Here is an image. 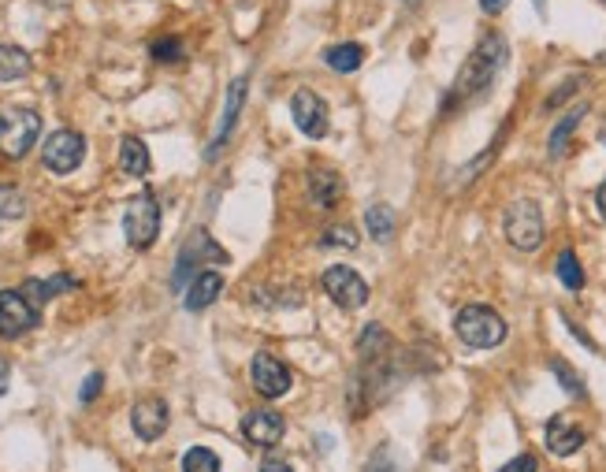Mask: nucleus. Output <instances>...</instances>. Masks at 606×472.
Returning a JSON list of instances; mask_svg holds the SVG:
<instances>
[{"label":"nucleus","mask_w":606,"mask_h":472,"mask_svg":"<svg viewBox=\"0 0 606 472\" xmlns=\"http://www.w3.org/2000/svg\"><path fill=\"white\" fill-rule=\"evenodd\" d=\"M101 383H105V380H101V372H90V376H86V383H82V394H79L82 402H93V398H97V391H101Z\"/></svg>","instance_id":"nucleus-33"},{"label":"nucleus","mask_w":606,"mask_h":472,"mask_svg":"<svg viewBox=\"0 0 606 472\" xmlns=\"http://www.w3.org/2000/svg\"><path fill=\"white\" fill-rule=\"evenodd\" d=\"M331 71H339V75H354L357 67L365 64V49L354 45V41H343V45H331L328 53H324Z\"/></svg>","instance_id":"nucleus-19"},{"label":"nucleus","mask_w":606,"mask_h":472,"mask_svg":"<svg viewBox=\"0 0 606 472\" xmlns=\"http://www.w3.org/2000/svg\"><path fill=\"white\" fill-rule=\"evenodd\" d=\"M324 290H328V298L335 305H343V309H361V305L369 302V283L357 276L354 268H346V264H335L324 272Z\"/></svg>","instance_id":"nucleus-9"},{"label":"nucleus","mask_w":606,"mask_h":472,"mask_svg":"<svg viewBox=\"0 0 606 472\" xmlns=\"http://www.w3.org/2000/svg\"><path fill=\"white\" fill-rule=\"evenodd\" d=\"M119 168L127 171V175H134V179L149 175L153 160H149V149H145L142 138H123L119 142Z\"/></svg>","instance_id":"nucleus-18"},{"label":"nucleus","mask_w":606,"mask_h":472,"mask_svg":"<svg viewBox=\"0 0 606 472\" xmlns=\"http://www.w3.org/2000/svg\"><path fill=\"white\" fill-rule=\"evenodd\" d=\"M8 380H12V368H8V361L0 357V398H4V391H8Z\"/></svg>","instance_id":"nucleus-36"},{"label":"nucleus","mask_w":606,"mask_h":472,"mask_svg":"<svg viewBox=\"0 0 606 472\" xmlns=\"http://www.w3.org/2000/svg\"><path fill=\"white\" fill-rule=\"evenodd\" d=\"M27 212V197L15 186H0V220H19Z\"/></svg>","instance_id":"nucleus-27"},{"label":"nucleus","mask_w":606,"mask_h":472,"mask_svg":"<svg viewBox=\"0 0 606 472\" xmlns=\"http://www.w3.org/2000/svg\"><path fill=\"white\" fill-rule=\"evenodd\" d=\"M283 432H287V424H283V417H279L276 409H253L242 420V435L253 446H279Z\"/></svg>","instance_id":"nucleus-14"},{"label":"nucleus","mask_w":606,"mask_h":472,"mask_svg":"<svg viewBox=\"0 0 606 472\" xmlns=\"http://www.w3.org/2000/svg\"><path fill=\"white\" fill-rule=\"evenodd\" d=\"M554 268H558V279H562V283H566L569 290H580V287H584V268H580L577 253H573V250H562V253H558V264H554Z\"/></svg>","instance_id":"nucleus-24"},{"label":"nucleus","mask_w":606,"mask_h":472,"mask_svg":"<svg viewBox=\"0 0 606 472\" xmlns=\"http://www.w3.org/2000/svg\"><path fill=\"white\" fill-rule=\"evenodd\" d=\"M454 331L473 350H495V346L506 342V320L495 309H488V305H465V309H458Z\"/></svg>","instance_id":"nucleus-2"},{"label":"nucleus","mask_w":606,"mask_h":472,"mask_svg":"<svg viewBox=\"0 0 606 472\" xmlns=\"http://www.w3.org/2000/svg\"><path fill=\"white\" fill-rule=\"evenodd\" d=\"M365 227H369V235L376 238V242H387V238L395 235V212L387 209V205H372V209L365 212Z\"/></svg>","instance_id":"nucleus-23"},{"label":"nucleus","mask_w":606,"mask_h":472,"mask_svg":"<svg viewBox=\"0 0 606 472\" xmlns=\"http://www.w3.org/2000/svg\"><path fill=\"white\" fill-rule=\"evenodd\" d=\"M309 194H313V201L317 205H324V209H335L339 201H343L346 194V183H343V175L335 168H309Z\"/></svg>","instance_id":"nucleus-16"},{"label":"nucleus","mask_w":606,"mask_h":472,"mask_svg":"<svg viewBox=\"0 0 606 472\" xmlns=\"http://www.w3.org/2000/svg\"><path fill=\"white\" fill-rule=\"evenodd\" d=\"M506 56H510V45H506V38H502V34H495V30H488L484 38L476 41V49L469 53L465 67L458 71V79H454V86H450L443 108H447V112H454V108L480 101V97L495 86V79L502 75Z\"/></svg>","instance_id":"nucleus-1"},{"label":"nucleus","mask_w":606,"mask_h":472,"mask_svg":"<svg viewBox=\"0 0 606 472\" xmlns=\"http://www.w3.org/2000/svg\"><path fill=\"white\" fill-rule=\"evenodd\" d=\"M246 86H250V79H235L231 86H227V101H224V116H220V131H216V138L209 142V153H205V160H216L220 153H224L227 138H231V131H235V123H238V112H242V101H246Z\"/></svg>","instance_id":"nucleus-13"},{"label":"nucleus","mask_w":606,"mask_h":472,"mask_svg":"<svg viewBox=\"0 0 606 472\" xmlns=\"http://www.w3.org/2000/svg\"><path fill=\"white\" fill-rule=\"evenodd\" d=\"M603 145H606V131H603Z\"/></svg>","instance_id":"nucleus-41"},{"label":"nucleus","mask_w":606,"mask_h":472,"mask_svg":"<svg viewBox=\"0 0 606 472\" xmlns=\"http://www.w3.org/2000/svg\"><path fill=\"white\" fill-rule=\"evenodd\" d=\"M595 205H599V212H603V220H606V183L599 186V194H595Z\"/></svg>","instance_id":"nucleus-37"},{"label":"nucleus","mask_w":606,"mask_h":472,"mask_svg":"<svg viewBox=\"0 0 606 472\" xmlns=\"http://www.w3.org/2000/svg\"><path fill=\"white\" fill-rule=\"evenodd\" d=\"M201 261H212V264H224L227 261V253L216 246L209 238V231H194V235L186 238V246L183 253H179V264H175V287H183L186 276H190V268H198Z\"/></svg>","instance_id":"nucleus-10"},{"label":"nucleus","mask_w":606,"mask_h":472,"mask_svg":"<svg viewBox=\"0 0 606 472\" xmlns=\"http://www.w3.org/2000/svg\"><path fill=\"white\" fill-rule=\"evenodd\" d=\"M38 309L27 302L23 290H0V335L4 339H19L27 331L38 328Z\"/></svg>","instance_id":"nucleus-8"},{"label":"nucleus","mask_w":606,"mask_h":472,"mask_svg":"<svg viewBox=\"0 0 606 472\" xmlns=\"http://www.w3.org/2000/svg\"><path fill=\"white\" fill-rule=\"evenodd\" d=\"M536 4H540V12H543V4H547V0H536Z\"/></svg>","instance_id":"nucleus-39"},{"label":"nucleus","mask_w":606,"mask_h":472,"mask_svg":"<svg viewBox=\"0 0 606 472\" xmlns=\"http://www.w3.org/2000/svg\"><path fill=\"white\" fill-rule=\"evenodd\" d=\"M320 246H328V250H354L357 231L350 227V223H331L328 231L320 235Z\"/></svg>","instance_id":"nucleus-25"},{"label":"nucleus","mask_w":606,"mask_h":472,"mask_svg":"<svg viewBox=\"0 0 606 472\" xmlns=\"http://www.w3.org/2000/svg\"><path fill=\"white\" fill-rule=\"evenodd\" d=\"M506 4H510V0H480V8H484V12H488V15L506 12Z\"/></svg>","instance_id":"nucleus-34"},{"label":"nucleus","mask_w":606,"mask_h":472,"mask_svg":"<svg viewBox=\"0 0 606 472\" xmlns=\"http://www.w3.org/2000/svg\"><path fill=\"white\" fill-rule=\"evenodd\" d=\"M290 116L298 123V131L305 138H324L331 131V108L328 101L313 90H298L290 97Z\"/></svg>","instance_id":"nucleus-7"},{"label":"nucleus","mask_w":606,"mask_h":472,"mask_svg":"<svg viewBox=\"0 0 606 472\" xmlns=\"http://www.w3.org/2000/svg\"><path fill=\"white\" fill-rule=\"evenodd\" d=\"M41 134V116L34 108H8L0 112V153L4 157H27Z\"/></svg>","instance_id":"nucleus-4"},{"label":"nucleus","mask_w":606,"mask_h":472,"mask_svg":"<svg viewBox=\"0 0 606 472\" xmlns=\"http://www.w3.org/2000/svg\"><path fill=\"white\" fill-rule=\"evenodd\" d=\"M261 472H294V469H290L287 461H279V458H268V461H264V465H261Z\"/></svg>","instance_id":"nucleus-35"},{"label":"nucleus","mask_w":606,"mask_h":472,"mask_svg":"<svg viewBox=\"0 0 606 472\" xmlns=\"http://www.w3.org/2000/svg\"><path fill=\"white\" fill-rule=\"evenodd\" d=\"M588 116V105H577L573 112H569L558 127H554V134H551V142H547V149H551V157H566V145H569V138H573V131H577V123L580 119Z\"/></svg>","instance_id":"nucleus-22"},{"label":"nucleus","mask_w":606,"mask_h":472,"mask_svg":"<svg viewBox=\"0 0 606 472\" xmlns=\"http://www.w3.org/2000/svg\"><path fill=\"white\" fill-rule=\"evenodd\" d=\"M123 235H127V242H131L134 250H149L153 242H157L160 235V205L157 197L149 194H138L127 205V212H123Z\"/></svg>","instance_id":"nucleus-5"},{"label":"nucleus","mask_w":606,"mask_h":472,"mask_svg":"<svg viewBox=\"0 0 606 472\" xmlns=\"http://www.w3.org/2000/svg\"><path fill=\"white\" fill-rule=\"evenodd\" d=\"M30 75V56L19 45H0V82H15Z\"/></svg>","instance_id":"nucleus-21"},{"label":"nucleus","mask_w":606,"mask_h":472,"mask_svg":"<svg viewBox=\"0 0 606 472\" xmlns=\"http://www.w3.org/2000/svg\"><path fill=\"white\" fill-rule=\"evenodd\" d=\"M253 387L264 394V398H283L290 391V368L272 354H257L250 365Z\"/></svg>","instance_id":"nucleus-12"},{"label":"nucleus","mask_w":606,"mask_h":472,"mask_svg":"<svg viewBox=\"0 0 606 472\" xmlns=\"http://www.w3.org/2000/svg\"><path fill=\"white\" fill-rule=\"evenodd\" d=\"M183 472H220V458L209 446H190L183 458Z\"/></svg>","instance_id":"nucleus-26"},{"label":"nucleus","mask_w":606,"mask_h":472,"mask_svg":"<svg viewBox=\"0 0 606 472\" xmlns=\"http://www.w3.org/2000/svg\"><path fill=\"white\" fill-rule=\"evenodd\" d=\"M82 157H86V138L79 131H56L41 145V160L56 175H71L82 164Z\"/></svg>","instance_id":"nucleus-6"},{"label":"nucleus","mask_w":606,"mask_h":472,"mask_svg":"<svg viewBox=\"0 0 606 472\" xmlns=\"http://www.w3.org/2000/svg\"><path fill=\"white\" fill-rule=\"evenodd\" d=\"M220 290H224V276L220 272H198V276L190 279V290H186V309L190 313L209 309L220 298Z\"/></svg>","instance_id":"nucleus-17"},{"label":"nucleus","mask_w":606,"mask_h":472,"mask_svg":"<svg viewBox=\"0 0 606 472\" xmlns=\"http://www.w3.org/2000/svg\"><path fill=\"white\" fill-rule=\"evenodd\" d=\"M75 287V279L71 276H53V279H30V283H23V294H27V302L34 305V309H41V305L49 302V298H56L60 290H71Z\"/></svg>","instance_id":"nucleus-20"},{"label":"nucleus","mask_w":606,"mask_h":472,"mask_svg":"<svg viewBox=\"0 0 606 472\" xmlns=\"http://www.w3.org/2000/svg\"><path fill=\"white\" fill-rule=\"evenodd\" d=\"M357 350H361V357H372V350H376V354L387 350V331H383L380 324H369L365 335H361V346H357Z\"/></svg>","instance_id":"nucleus-29"},{"label":"nucleus","mask_w":606,"mask_h":472,"mask_svg":"<svg viewBox=\"0 0 606 472\" xmlns=\"http://www.w3.org/2000/svg\"><path fill=\"white\" fill-rule=\"evenodd\" d=\"M584 428H580L573 417H551L547 420V450L558 454V458H569V454H577L580 446H584Z\"/></svg>","instance_id":"nucleus-15"},{"label":"nucleus","mask_w":606,"mask_h":472,"mask_svg":"<svg viewBox=\"0 0 606 472\" xmlns=\"http://www.w3.org/2000/svg\"><path fill=\"white\" fill-rule=\"evenodd\" d=\"M369 472H402L398 469L395 454H391V446H380V454L369 461Z\"/></svg>","instance_id":"nucleus-31"},{"label":"nucleus","mask_w":606,"mask_h":472,"mask_svg":"<svg viewBox=\"0 0 606 472\" xmlns=\"http://www.w3.org/2000/svg\"><path fill=\"white\" fill-rule=\"evenodd\" d=\"M502 231H506V242L521 253H536L543 246V212L536 201H514L506 216H502Z\"/></svg>","instance_id":"nucleus-3"},{"label":"nucleus","mask_w":606,"mask_h":472,"mask_svg":"<svg viewBox=\"0 0 606 472\" xmlns=\"http://www.w3.org/2000/svg\"><path fill=\"white\" fill-rule=\"evenodd\" d=\"M536 469H540V461L532 458V454H517V458L506 461L499 472H536Z\"/></svg>","instance_id":"nucleus-32"},{"label":"nucleus","mask_w":606,"mask_h":472,"mask_svg":"<svg viewBox=\"0 0 606 472\" xmlns=\"http://www.w3.org/2000/svg\"><path fill=\"white\" fill-rule=\"evenodd\" d=\"M131 428L138 439L145 443H153L160 435L168 432V402L157 398V394H149V398H138L131 409Z\"/></svg>","instance_id":"nucleus-11"},{"label":"nucleus","mask_w":606,"mask_h":472,"mask_svg":"<svg viewBox=\"0 0 606 472\" xmlns=\"http://www.w3.org/2000/svg\"><path fill=\"white\" fill-rule=\"evenodd\" d=\"M409 4H413V8H417V4H421V0H409Z\"/></svg>","instance_id":"nucleus-40"},{"label":"nucleus","mask_w":606,"mask_h":472,"mask_svg":"<svg viewBox=\"0 0 606 472\" xmlns=\"http://www.w3.org/2000/svg\"><path fill=\"white\" fill-rule=\"evenodd\" d=\"M153 60H160V64H175V60H183V45L175 38L157 41V45H153Z\"/></svg>","instance_id":"nucleus-30"},{"label":"nucleus","mask_w":606,"mask_h":472,"mask_svg":"<svg viewBox=\"0 0 606 472\" xmlns=\"http://www.w3.org/2000/svg\"><path fill=\"white\" fill-rule=\"evenodd\" d=\"M45 4H53V8H67L71 0H45Z\"/></svg>","instance_id":"nucleus-38"},{"label":"nucleus","mask_w":606,"mask_h":472,"mask_svg":"<svg viewBox=\"0 0 606 472\" xmlns=\"http://www.w3.org/2000/svg\"><path fill=\"white\" fill-rule=\"evenodd\" d=\"M551 372H554V380L562 383V387H566L573 398H584V394H588V391H584V380H580L577 372H573V368H569L562 357H554V361H551Z\"/></svg>","instance_id":"nucleus-28"}]
</instances>
